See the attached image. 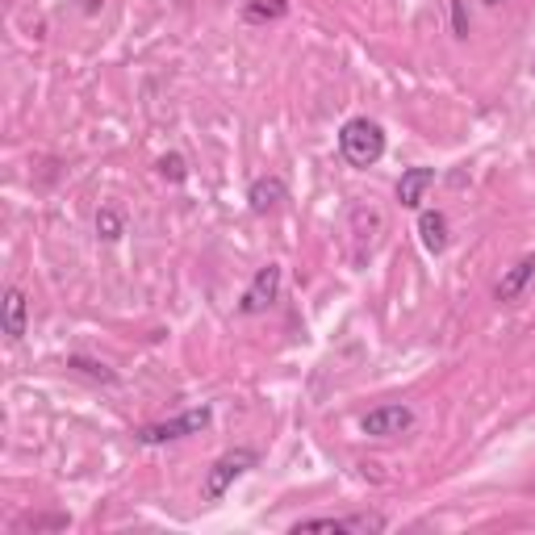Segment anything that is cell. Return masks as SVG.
I'll return each instance as SVG.
<instances>
[{
	"instance_id": "obj_1",
	"label": "cell",
	"mask_w": 535,
	"mask_h": 535,
	"mask_svg": "<svg viewBox=\"0 0 535 535\" xmlns=\"http://www.w3.org/2000/svg\"><path fill=\"white\" fill-rule=\"evenodd\" d=\"M339 155L347 159V168H377L381 164V155H385V130L381 122H372V118H352V122H343L339 130Z\"/></svg>"
},
{
	"instance_id": "obj_2",
	"label": "cell",
	"mask_w": 535,
	"mask_h": 535,
	"mask_svg": "<svg viewBox=\"0 0 535 535\" xmlns=\"http://www.w3.org/2000/svg\"><path fill=\"white\" fill-rule=\"evenodd\" d=\"M255 464H260V456H255L251 448L222 452L214 464H209V473H205V481H201V498H205V502H218V498L230 490V485L255 469Z\"/></svg>"
},
{
	"instance_id": "obj_3",
	"label": "cell",
	"mask_w": 535,
	"mask_h": 535,
	"mask_svg": "<svg viewBox=\"0 0 535 535\" xmlns=\"http://www.w3.org/2000/svg\"><path fill=\"white\" fill-rule=\"evenodd\" d=\"M209 423H214V410H209V406H193V410H184L176 418H164V423L143 427V431H138V444L155 448V444H172V439H189V435H201Z\"/></svg>"
},
{
	"instance_id": "obj_4",
	"label": "cell",
	"mask_w": 535,
	"mask_h": 535,
	"mask_svg": "<svg viewBox=\"0 0 535 535\" xmlns=\"http://www.w3.org/2000/svg\"><path fill=\"white\" fill-rule=\"evenodd\" d=\"M389 527L385 515L377 510H360V515H327V519H301L293 523V531H343V535H381Z\"/></svg>"
},
{
	"instance_id": "obj_5",
	"label": "cell",
	"mask_w": 535,
	"mask_h": 535,
	"mask_svg": "<svg viewBox=\"0 0 535 535\" xmlns=\"http://www.w3.org/2000/svg\"><path fill=\"white\" fill-rule=\"evenodd\" d=\"M281 281H285V272L281 264H264L260 272L251 276V285L243 289L239 297V314H264L276 306V297H281Z\"/></svg>"
},
{
	"instance_id": "obj_6",
	"label": "cell",
	"mask_w": 535,
	"mask_h": 535,
	"mask_svg": "<svg viewBox=\"0 0 535 535\" xmlns=\"http://www.w3.org/2000/svg\"><path fill=\"white\" fill-rule=\"evenodd\" d=\"M414 427V410L402 406V402H389V406H377L360 418V431L372 435V439H393V435H406Z\"/></svg>"
},
{
	"instance_id": "obj_7",
	"label": "cell",
	"mask_w": 535,
	"mask_h": 535,
	"mask_svg": "<svg viewBox=\"0 0 535 535\" xmlns=\"http://www.w3.org/2000/svg\"><path fill=\"white\" fill-rule=\"evenodd\" d=\"M289 201V184L281 176H260V180H251V189H247V205H251V214H272V209H281Z\"/></svg>"
},
{
	"instance_id": "obj_8",
	"label": "cell",
	"mask_w": 535,
	"mask_h": 535,
	"mask_svg": "<svg viewBox=\"0 0 535 535\" xmlns=\"http://www.w3.org/2000/svg\"><path fill=\"white\" fill-rule=\"evenodd\" d=\"M435 184V168H406L402 172V180H398V201H402V209H418L423 205V197H427V189Z\"/></svg>"
},
{
	"instance_id": "obj_9",
	"label": "cell",
	"mask_w": 535,
	"mask_h": 535,
	"mask_svg": "<svg viewBox=\"0 0 535 535\" xmlns=\"http://www.w3.org/2000/svg\"><path fill=\"white\" fill-rule=\"evenodd\" d=\"M418 239L431 255H444L448 251V214L444 209H423L418 214Z\"/></svg>"
},
{
	"instance_id": "obj_10",
	"label": "cell",
	"mask_w": 535,
	"mask_h": 535,
	"mask_svg": "<svg viewBox=\"0 0 535 535\" xmlns=\"http://www.w3.org/2000/svg\"><path fill=\"white\" fill-rule=\"evenodd\" d=\"M531 281H535V255H523V260L515 268H506V276L494 285V297L498 301H515V297H523V289Z\"/></svg>"
},
{
	"instance_id": "obj_11",
	"label": "cell",
	"mask_w": 535,
	"mask_h": 535,
	"mask_svg": "<svg viewBox=\"0 0 535 535\" xmlns=\"http://www.w3.org/2000/svg\"><path fill=\"white\" fill-rule=\"evenodd\" d=\"M26 314H30V301H26V289H5V335L9 339H21L26 335Z\"/></svg>"
},
{
	"instance_id": "obj_12",
	"label": "cell",
	"mask_w": 535,
	"mask_h": 535,
	"mask_svg": "<svg viewBox=\"0 0 535 535\" xmlns=\"http://www.w3.org/2000/svg\"><path fill=\"white\" fill-rule=\"evenodd\" d=\"M289 13V0H247L243 5V21L251 26H268V21H281Z\"/></svg>"
},
{
	"instance_id": "obj_13",
	"label": "cell",
	"mask_w": 535,
	"mask_h": 535,
	"mask_svg": "<svg viewBox=\"0 0 535 535\" xmlns=\"http://www.w3.org/2000/svg\"><path fill=\"white\" fill-rule=\"evenodd\" d=\"M97 235H101L105 243H118V239L126 235V222L113 214V209H101V214H97Z\"/></svg>"
},
{
	"instance_id": "obj_14",
	"label": "cell",
	"mask_w": 535,
	"mask_h": 535,
	"mask_svg": "<svg viewBox=\"0 0 535 535\" xmlns=\"http://www.w3.org/2000/svg\"><path fill=\"white\" fill-rule=\"evenodd\" d=\"M159 176L172 180V184H184V180H189V168H184L180 155H164V159H159Z\"/></svg>"
},
{
	"instance_id": "obj_15",
	"label": "cell",
	"mask_w": 535,
	"mask_h": 535,
	"mask_svg": "<svg viewBox=\"0 0 535 535\" xmlns=\"http://www.w3.org/2000/svg\"><path fill=\"white\" fill-rule=\"evenodd\" d=\"M72 368H80V372H88V377H97V381H105V385H113L118 377L105 368V364H97V360H84V356H72Z\"/></svg>"
},
{
	"instance_id": "obj_16",
	"label": "cell",
	"mask_w": 535,
	"mask_h": 535,
	"mask_svg": "<svg viewBox=\"0 0 535 535\" xmlns=\"http://www.w3.org/2000/svg\"><path fill=\"white\" fill-rule=\"evenodd\" d=\"M452 26H456V38H469V13H464V0H452Z\"/></svg>"
},
{
	"instance_id": "obj_17",
	"label": "cell",
	"mask_w": 535,
	"mask_h": 535,
	"mask_svg": "<svg viewBox=\"0 0 535 535\" xmlns=\"http://www.w3.org/2000/svg\"><path fill=\"white\" fill-rule=\"evenodd\" d=\"M30 527H34V531H46V527H51V531H63V527H67V515H46V519H30Z\"/></svg>"
},
{
	"instance_id": "obj_18",
	"label": "cell",
	"mask_w": 535,
	"mask_h": 535,
	"mask_svg": "<svg viewBox=\"0 0 535 535\" xmlns=\"http://www.w3.org/2000/svg\"><path fill=\"white\" fill-rule=\"evenodd\" d=\"M481 5H502V0H481Z\"/></svg>"
},
{
	"instance_id": "obj_19",
	"label": "cell",
	"mask_w": 535,
	"mask_h": 535,
	"mask_svg": "<svg viewBox=\"0 0 535 535\" xmlns=\"http://www.w3.org/2000/svg\"><path fill=\"white\" fill-rule=\"evenodd\" d=\"M531 490H535V481H531Z\"/></svg>"
},
{
	"instance_id": "obj_20",
	"label": "cell",
	"mask_w": 535,
	"mask_h": 535,
	"mask_svg": "<svg viewBox=\"0 0 535 535\" xmlns=\"http://www.w3.org/2000/svg\"><path fill=\"white\" fill-rule=\"evenodd\" d=\"M531 72H535V67H531Z\"/></svg>"
}]
</instances>
